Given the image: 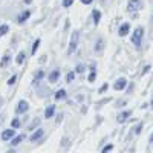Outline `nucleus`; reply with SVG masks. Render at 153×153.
I'll list each match as a JSON object with an SVG mask.
<instances>
[{"label": "nucleus", "mask_w": 153, "mask_h": 153, "mask_svg": "<svg viewBox=\"0 0 153 153\" xmlns=\"http://www.w3.org/2000/svg\"><path fill=\"white\" fill-rule=\"evenodd\" d=\"M143 35H144V29L141 26L136 28L135 32H133V35H132V43L135 46H139V45H141V40H143Z\"/></svg>", "instance_id": "1"}, {"label": "nucleus", "mask_w": 153, "mask_h": 153, "mask_svg": "<svg viewBox=\"0 0 153 153\" xmlns=\"http://www.w3.org/2000/svg\"><path fill=\"white\" fill-rule=\"evenodd\" d=\"M141 8V0H129V3H127V9L130 12H135Z\"/></svg>", "instance_id": "2"}, {"label": "nucleus", "mask_w": 153, "mask_h": 153, "mask_svg": "<svg viewBox=\"0 0 153 153\" xmlns=\"http://www.w3.org/2000/svg\"><path fill=\"white\" fill-rule=\"evenodd\" d=\"M76 43H78V32H74L71 37V45H69V54H72L76 49Z\"/></svg>", "instance_id": "3"}, {"label": "nucleus", "mask_w": 153, "mask_h": 153, "mask_svg": "<svg viewBox=\"0 0 153 153\" xmlns=\"http://www.w3.org/2000/svg\"><path fill=\"white\" fill-rule=\"evenodd\" d=\"M126 86H127V80L126 78H118L117 81H115V84H113L115 91H123Z\"/></svg>", "instance_id": "4"}, {"label": "nucleus", "mask_w": 153, "mask_h": 153, "mask_svg": "<svg viewBox=\"0 0 153 153\" xmlns=\"http://www.w3.org/2000/svg\"><path fill=\"white\" fill-rule=\"evenodd\" d=\"M14 135H16V129H8V130L2 132V139L3 141H9L11 138H14Z\"/></svg>", "instance_id": "5"}, {"label": "nucleus", "mask_w": 153, "mask_h": 153, "mask_svg": "<svg viewBox=\"0 0 153 153\" xmlns=\"http://www.w3.org/2000/svg\"><path fill=\"white\" fill-rule=\"evenodd\" d=\"M28 109H29V104L25 100H22L20 103H19V106H17V113H26Z\"/></svg>", "instance_id": "6"}, {"label": "nucleus", "mask_w": 153, "mask_h": 153, "mask_svg": "<svg viewBox=\"0 0 153 153\" xmlns=\"http://www.w3.org/2000/svg\"><path fill=\"white\" fill-rule=\"evenodd\" d=\"M129 31H130V25L129 23H123L120 26V29H118V34H120V37H124V35L129 34Z\"/></svg>", "instance_id": "7"}, {"label": "nucleus", "mask_w": 153, "mask_h": 153, "mask_svg": "<svg viewBox=\"0 0 153 153\" xmlns=\"http://www.w3.org/2000/svg\"><path fill=\"white\" fill-rule=\"evenodd\" d=\"M54 113H55V106L54 104H51V106H48L46 107V110H45V118H52L54 117Z\"/></svg>", "instance_id": "8"}, {"label": "nucleus", "mask_w": 153, "mask_h": 153, "mask_svg": "<svg viewBox=\"0 0 153 153\" xmlns=\"http://www.w3.org/2000/svg\"><path fill=\"white\" fill-rule=\"evenodd\" d=\"M49 81L51 83H57L58 81V78H60V72L58 71H52V72H49Z\"/></svg>", "instance_id": "9"}, {"label": "nucleus", "mask_w": 153, "mask_h": 153, "mask_svg": "<svg viewBox=\"0 0 153 153\" xmlns=\"http://www.w3.org/2000/svg\"><path fill=\"white\" fill-rule=\"evenodd\" d=\"M129 117H130V112H129V110H126V112H121V113L118 115L117 121H118V123H124V121H127V120H129Z\"/></svg>", "instance_id": "10"}, {"label": "nucleus", "mask_w": 153, "mask_h": 153, "mask_svg": "<svg viewBox=\"0 0 153 153\" xmlns=\"http://www.w3.org/2000/svg\"><path fill=\"white\" fill-rule=\"evenodd\" d=\"M29 16H31V12H29V11H23V12H22V14L19 16V19H17V22H19V23L22 25V23H25V22H26V20L29 19Z\"/></svg>", "instance_id": "11"}, {"label": "nucleus", "mask_w": 153, "mask_h": 153, "mask_svg": "<svg viewBox=\"0 0 153 153\" xmlns=\"http://www.w3.org/2000/svg\"><path fill=\"white\" fill-rule=\"evenodd\" d=\"M43 133H45V132H43V129H38V130H35V132L31 135V141H32V143H35L37 139H40V138L43 136Z\"/></svg>", "instance_id": "12"}, {"label": "nucleus", "mask_w": 153, "mask_h": 153, "mask_svg": "<svg viewBox=\"0 0 153 153\" xmlns=\"http://www.w3.org/2000/svg\"><path fill=\"white\" fill-rule=\"evenodd\" d=\"M92 17H94V23H95V25H98V23H100V19H101V12H100L98 9H94Z\"/></svg>", "instance_id": "13"}, {"label": "nucleus", "mask_w": 153, "mask_h": 153, "mask_svg": "<svg viewBox=\"0 0 153 153\" xmlns=\"http://www.w3.org/2000/svg\"><path fill=\"white\" fill-rule=\"evenodd\" d=\"M63 98H66V91L65 89H60L55 94V100H63Z\"/></svg>", "instance_id": "14"}, {"label": "nucleus", "mask_w": 153, "mask_h": 153, "mask_svg": "<svg viewBox=\"0 0 153 153\" xmlns=\"http://www.w3.org/2000/svg\"><path fill=\"white\" fill-rule=\"evenodd\" d=\"M23 138H25L23 135H22V136H16V138H11V144H12V146H19V144L23 141Z\"/></svg>", "instance_id": "15"}, {"label": "nucleus", "mask_w": 153, "mask_h": 153, "mask_svg": "<svg viewBox=\"0 0 153 153\" xmlns=\"http://www.w3.org/2000/svg\"><path fill=\"white\" fill-rule=\"evenodd\" d=\"M43 76H45V72H43V71H38V72L35 74V76H34V83H38V81L43 78Z\"/></svg>", "instance_id": "16"}, {"label": "nucleus", "mask_w": 153, "mask_h": 153, "mask_svg": "<svg viewBox=\"0 0 153 153\" xmlns=\"http://www.w3.org/2000/svg\"><path fill=\"white\" fill-rule=\"evenodd\" d=\"M25 57H26V54H25L23 51H22V52H19V55H17V60H16V61L19 63V65H22V63L25 61Z\"/></svg>", "instance_id": "17"}, {"label": "nucleus", "mask_w": 153, "mask_h": 153, "mask_svg": "<svg viewBox=\"0 0 153 153\" xmlns=\"http://www.w3.org/2000/svg\"><path fill=\"white\" fill-rule=\"evenodd\" d=\"M9 60H11V57H9V55H5V57L2 58V61H0V66H2V68H6V65L9 63Z\"/></svg>", "instance_id": "18"}, {"label": "nucleus", "mask_w": 153, "mask_h": 153, "mask_svg": "<svg viewBox=\"0 0 153 153\" xmlns=\"http://www.w3.org/2000/svg\"><path fill=\"white\" fill-rule=\"evenodd\" d=\"M38 46H40V38H37V40L34 42V45H32V54H35V52H37Z\"/></svg>", "instance_id": "19"}, {"label": "nucleus", "mask_w": 153, "mask_h": 153, "mask_svg": "<svg viewBox=\"0 0 153 153\" xmlns=\"http://www.w3.org/2000/svg\"><path fill=\"white\" fill-rule=\"evenodd\" d=\"M11 127H12V129H19V127H20V121L17 118H14L11 121Z\"/></svg>", "instance_id": "20"}, {"label": "nucleus", "mask_w": 153, "mask_h": 153, "mask_svg": "<svg viewBox=\"0 0 153 153\" xmlns=\"http://www.w3.org/2000/svg\"><path fill=\"white\" fill-rule=\"evenodd\" d=\"M8 25H2V26H0V37H2V35H5L6 32H8Z\"/></svg>", "instance_id": "21"}, {"label": "nucleus", "mask_w": 153, "mask_h": 153, "mask_svg": "<svg viewBox=\"0 0 153 153\" xmlns=\"http://www.w3.org/2000/svg\"><path fill=\"white\" fill-rule=\"evenodd\" d=\"M66 78H68V80H66L68 83H72V81H74V78H75V72H69Z\"/></svg>", "instance_id": "22"}, {"label": "nucleus", "mask_w": 153, "mask_h": 153, "mask_svg": "<svg viewBox=\"0 0 153 153\" xmlns=\"http://www.w3.org/2000/svg\"><path fill=\"white\" fill-rule=\"evenodd\" d=\"M95 78H97V74H95V71H91V75H89V81L94 83V81H95Z\"/></svg>", "instance_id": "23"}, {"label": "nucleus", "mask_w": 153, "mask_h": 153, "mask_svg": "<svg viewBox=\"0 0 153 153\" xmlns=\"http://www.w3.org/2000/svg\"><path fill=\"white\" fill-rule=\"evenodd\" d=\"M72 3H74V0H63V6L65 8H69Z\"/></svg>", "instance_id": "24"}, {"label": "nucleus", "mask_w": 153, "mask_h": 153, "mask_svg": "<svg viewBox=\"0 0 153 153\" xmlns=\"http://www.w3.org/2000/svg\"><path fill=\"white\" fill-rule=\"evenodd\" d=\"M16 80H17V75H12L11 78L8 80V84H9V86H11V84H14V83H16Z\"/></svg>", "instance_id": "25"}, {"label": "nucleus", "mask_w": 153, "mask_h": 153, "mask_svg": "<svg viewBox=\"0 0 153 153\" xmlns=\"http://www.w3.org/2000/svg\"><path fill=\"white\" fill-rule=\"evenodd\" d=\"M95 49H97V51L103 49V40H98V42H97V46H95Z\"/></svg>", "instance_id": "26"}, {"label": "nucleus", "mask_w": 153, "mask_h": 153, "mask_svg": "<svg viewBox=\"0 0 153 153\" xmlns=\"http://www.w3.org/2000/svg\"><path fill=\"white\" fill-rule=\"evenodd\" d=\"M112 149H113V146H112V144H109V146H106V147L103 149V153H106V152H110Z\"/></svg>", "instance_id": "27"}, {"label": "nucleus", "mask_w": 153, "mask_h": 153, "mask_svg": "<svg viewBox=\"0 0 153 153\" xmlns=\"http://www.w3.org/2000/svg\"><path fill=\"white\" fill-rule=\"evenodd\" d=\"M76 72H78V74L84 72V66H83V65H78V66H76Z\"/></svg>", "instance_id": "28"}, {"label": "nucleus", "mask_w": 153, "mask_h": 153, "mask_svg": "<svg viewBox=\"0 0 153 153\" xmlns=\"http://www.w3.org/2000/svg\"><path fill=\"white\" fill-rule=\"evenodd\" d=\"M81 2H83V5H91L94 0H81Z\"/></svg>", "instance_id": "29"}, {"label": "nucleus", "mask_w": 153, "mask_h": 153, "mask_svg": "<svg viewBox=\"0 0 153 153\" xmlns=\"http://www.w3.org/2000/svg\"><path fill=\"white\" fill-rule=\"evenodd\" d=\"M141 129H143V126H141V124H139V126L136 127V129H135V133H139V132H141Z\"/></svg>", "instance_id": "30"}, {"label": "nucleus", "mask_w": 153, "mask_h": 153, "mask_svg": "<svg viewBox=\"0 0 153 153\" xmlns=\"http://www.w3.org/2000/svg\"><path fill=\"white\" fill-rule=\"evenodd\" d=\"M106 89H107V84H103V86H101V89H100V92H104Z\"/></svg>", "instance_id": "31"}, {"label": "nucleus", "mask_w": 153, "mask_h": 153, "mask_svg": "<svg viewBox=\"0 0 153 153\" xmlns=\"http://www.w3.org/2000/svg\"><path fill=\"white\" fill-rule=\"evenodd\" d=\"M150 141H152V144H153V135H152V138H150Z\"/></svg>", "instance_id": "32"}]
</instances>
